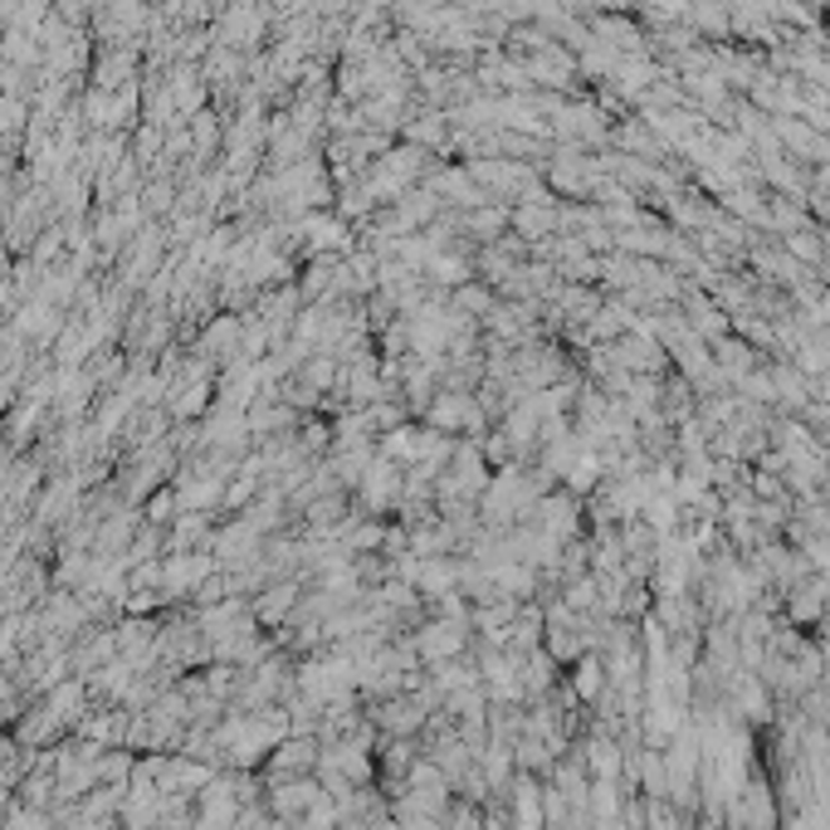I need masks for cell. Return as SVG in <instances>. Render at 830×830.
<instances>
[{
	"label": "cell",
	"mask_w": 830,
	"mask_h": 830,
	"mask_svg": "<svg viewBox=\"0 0 830 830\" xmlns=\"http://www.w3.org/2000/svg\"><path fill=\"white\" fill-rule=\"evenodd\" d=\"M426 416H430V430H440V436H460V430H474L479 436L484 430V406L464 391H440L426 406Z\"/></svg>",
	"instance_id": "1"
},
{
	"label": "cell",
	"mask_w": 830,
	"mask_h": 830,
	"mask_svg": "<svg viewBox=\"0 0 830 830\" xmlns=\"http://www.w3.org/2000/svg\"><path fill=\"white\" fill-rule=\"evenodd\" d=\"M684 323L699 332V338H728V313H718L713 299H703V293H684Z\"/></svg>",
	"instance_id": "2"
},
{
	"label": "cell",
	"mask_w": 830,
	"mask_h": 830,
	"mask_svg": "<svg viewBox=\"0 0 830 830\" xmlns=\"http://www.w3.org/2000/svg\"><path fill=\"white\" fill-rule=\"evenodd\" d=\"M713 362H718V371H723L728 381H733V387H738L742 377H748V371H758V357H752L738 338H718V342H713Z\"/></svg>",
	"instance_id": "3"
},
{
	"label": "cell",
	"mask_w": 830,
	"mask_h": 830,
	"mask_svg": "<svg viewBox=\"0 0 830 830\" xmlns=\"http://www.w3.org/2000/svg\"><path fill=\"white\" fill-rule=\"evenodd\" d=\"M420 436H426V430H416V426H396V430H387V436H381L377 454H387L391 464H416V460H420Z\"/></svg>",
	"instance_id": "4"
},
{
	"label": "cell",
	"mask_w": 830,
	"mask_h": 830,
	"mask_svg": "<svg viewBox=\"0 0 830 830\" xmlns=\"http://www.w3.org/2000/svg\"><path fill=\"white\" fill-rule=\"evenodd\" d=\"M240 323H234V318H216V323L206 328V342H201V352L206 357H216V362H226V357H234L240 352Z\"/></svg>",
	"instance_id": "5"
},
{
	"label": "cell",
	"mask_w": 830,
	"mask_h": 830,
	"mask_svg": "<svg viewBox=\"0 0 830 830\" xmlns=\"http://www.w3.org/2000/svg\"><path fill=\"white\" fill-rule=\"evenodd\" d=\"M362 489H367V503H387L391 493H396V464L387 460V454H377V460L367 464Z\"/></svg>",
	"instance_id": "6"
},
{
	"label": "cell",
	"mask_w": 830,
	"mask_h": 830,
	"mask_svg": "<svg viewBox=\"0 0 830 830\" xmlns=\"http://www.w3.org/2000/svg\"><path fill=\"white\" fill-rule=\"evenodd\" d=\"M132 79V54L128 49H118V54H108L103 64H98V89L103 93H113L118 83H128Z\"/></svg>",
	"instance_id": "7"
},
{
	"label": "cell",
	"mask_w": 830,
	"mask_h": 830,
	"mask_svg": "<svg viewBox=\"0 0 830 830\" xmlns=\"http://www.w3.org/2000/svg\"><path fill=\"white\" fill-rule=\"evenodd\" d=\"M542 518L552 523L557 538H567V528H577V503L572 499H548L542 503Z\"/></svg>",
	"instance_id": "8"
},
{
	"label": "cell",
	"mask_w": 830,
	"mask_h": 830,
	"mask_svg": "<svg viewBox=\"0 0 830 830\" xmlns=\"http://www.w3.org/2000/svg\"><path fill=\"white\" fill-rule=\"evenodd\" d=\"M147 513H152L157 523H162V518H171V513H181V499H177V489H162V493H157V499L147 503Z\"/></svg>",
	"instance_id": "9"
},
{
	"label": "cell",
	"mask_w": 830,
	"mask_h": 830,
	"mask_svg": "<svg viewBox=\"0 0 830 830\" xmlns=\"http://www.w3.org/2000/svg\"><path fill=\"white\" fill-rule=\"evenodd\" d=\"M460 308H469V313H484V308H489V293H484V289H464V293H460Z\"/></svg>",
	"instance_id": "10"
},
{
	"label": "cell",
	"mask_w": 830,
	"mask_h": 830,
	"mask_svg": "<svg viewBox=\"0 0 830 830\" xmlns=\"http://www.w3.org/2000/svg\"><path fill=\"white\" fill-rule=\"evenodd\" d=\"M597 684H601L597 664H587V669H581V693H597Z\"/></svg>",
	"instance_id": "11"
},
{
	"label": "cell",
	"mask_w": 830,
	"mask_h": 830,
	"mask_svg": "<svg viewBox=\"0 0 830 830\" xmlns=\"http://www.w3.org/2000/svg\"><path fill=\"white\" fill-rule=\"evenodd\" d=\"M597 767L601 772H616V748H597Z\"/></svg>",
	"instance_id": "12"
}]
</instances>
